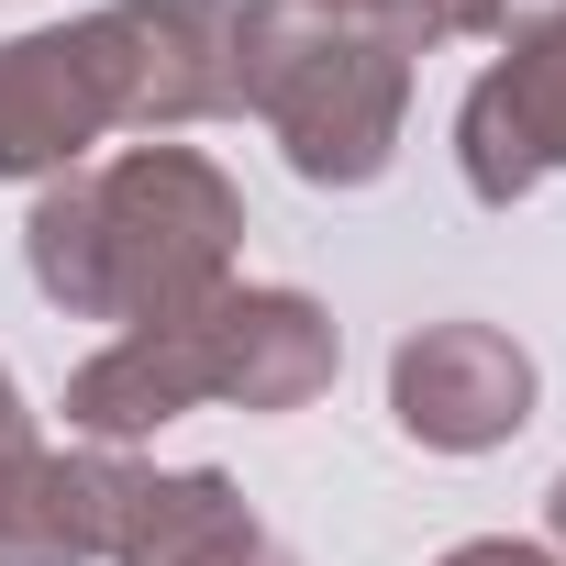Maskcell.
Wrapping results in <instances>:
<instances>
[{
    "mask_svg": "<svg viewBox=\"0 0 566 566\" xmlns=\"http://www.w3.org/2000/svg\"><path fill=\"white\" fill-rule=\"evenodd\" d=\"M244 255V189L200 145H123L101 167H67L23 211V266L67 323H178L233 290Z\"/></svg>",
    "mask_w": 566,
    "mask_h": 566,
    "instance_id": "1",
    "label": "cell"
},
{
    "mask_svg": "<svg viewBox=\"0 0 566 566\" xmlns=\"http://www.w3.org/2000/svg\"><path fill=\"white\" fill-rule=\"evenodd\" d=\"M233 112H255L312 189H378L411 123V56L312 12V0H244Z\"/></svg>",
    "mask_w": 566,
    "mask_h": 566,
    "instance_id": "2",
    "label": "cell"
},
{
    "mask_svg": "<svg viewBox=\"0 0 566 566\" xmlns=\"http://www.w3.org/2000/svg\"><path fill=\"white\" fill-rule=\"evenodd\" d=\"M233 23H244V0H101L90 45L112 78V123H134L156 145L189 123H222L233 112Z\"/></svg>",
    "mask_w": 566,
    "mask_h": 566,
    "instance_id": "3",
    "label": "cell"
},
{
    "mask_svg": "<svg viewBox=\"0 0 566 566\" xmlns=\"http://www.w3.org/2000/svg\"><path fill=\"white\" fill-rule=\"evenodd\" d=\"M533 400H544L533 356L500 323H467V312L400 334V356H389V422L422 455H489V444H511L533 422Z\"/></svg>",
    "mask_w": 566,
    "mask_h": 566,
    "instance_id": "4",
    "label": "cell"
},
{
    "mask_svg": "<svg viewBox=\"0 0 566 566\" xmlns=\"http://www.w3.org/2000/svg\"><path fill=\"white\" fill-rule=\"evenodd\" d=\"M123 500L112 444H45L23 378L0 367V566H101Z\"/></svg>",
    "mask_w": 566,
    "mask_h": 566,
    "instance_id": "5",
    "label": "cell"
},
{
    "mask_svg": "<svg viewBox=\"0 0 566 566\" xmlns=\"http://www.w3.org/2000/svg\"><path fill=\"white\" fill-rule=\"evenodd\" d=\"M222 400V301L178 312V323H145V334H112L78 378H67V444H145L156 422L178 411H211Z\"/></svg>",
    "mask_w": 566,
    "mask_h": 566,
    "instance_id": "6",
    "label": "cell"
},
{
    "mask_svg": "<svg viewBox=\"0 0 566 566\" xmlns=\"http://www.w3.org/2000/svg\"><path fill=\"white\" fill-rule=\"evenodd\" d=\"M101 134H123V123H112V78H101L90 23H45V34L0 45V178L45 189V178L90 167Z\"/></svg>",
    "mask_w": 566,
    "mask_h": 566,
    "instance_id": "7",
    "label": "cell"
},
{
    "mask_svg": "<svg viewBox=\"0 0 566 566\" xmlns=\"http://www.w3.org/2000/svg\"><path fill=\"white\" fill-rule=\"evenodd\" d=\"M455 167H467V200H489V211H511L544 178H566V34L511 45L455 101Z\"/></svg>",
    "mask_w": 566,
    "mask_h": 566,
    "instance_id": "8",
    "label": "cell"
},
{
    "mask_svg": "<svg viewBox=\"0 0 566 566\" xmlns=\"http://www.w3.org/2000/svg\"><path fill=\"white\" fill-rule=\"evenodd\" d=\"M101 566H301V555L244 511V489L222 467H134L123 455Z\"/></svg>",
    "mask_w": 566,
    "mask_h": 566,
    "instance_id": "9",
    "label": "cell"
},
{
    "mask_svg": "<svg viewBox=\"0 0 566 566\" xmlns=\"http://www.w3.org/2000/svg\"><path fill=\"white\" fill-rule=\"evenodd\" d=\"M345 367V334L312 290H222V411H312Z\"/></svg>",
    "mask_w": 566,
    "mask_h": 566,
    "instance_id": "10",
    "label": "cell"
},
{
    "mask_svg": "<svg viewBox=\"0 0 566 566\" xmlns=\"http://www.w3.org/2000/svg\"><path fill=\"white\" fill-rule=\"evenodd\" d=\"M312 12H334V23H356V34L400 45L411 67H422L433 45H455V23H444V0H312Z\"/></svg>",
    "mask_w": 566,
    "mask_h": 566,
    "instance_id": "11",
    "label": "cell"
},
{
    "mask_svg": "<svg viewBox=\"0 0 566 566\" xmlns=\"http://www.w3.org/2000/svg\"><path fill=\"white\" fill-rule=\"evenodd\" d=\"M444 23L489 45H533V34H566V0H444Z\"/></svg>",
    "mask_w": 566,
    "mask_h": 566,
    "instance_id": "12",
    "label": "cell"
},
{
    "mask_svg": "<svg viewBox=\"0 0 566 566\" xmlns=\"http://www.w3.org/2000/svg\"><path fill=\"white\" fill-rule=\"evenodd\" d=\"M433 566H566L555 544H522V533H478V544H455V555H433Z\"/></svg>",
    "mask_w": 566,
    "mask_h": 566,
    "instance_id": "13",
    "label": "cell"
},
{
    "mask_svg": "<svg viewBox=\"0 0 566 566\" xmlns=\"http://www.w3.org/2000/svg\"><path fill=\"white\" fill-rule=\"evenodd\" d=\"M544 533H555V555H566V478L544 489Z\"/></svg>",
    "mask_w": 566,
    "mask_h": 566,
    "instance_id": "14",
    "label": "cell"
}]
</instances>
